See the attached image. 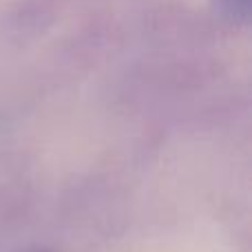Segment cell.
Masks as SVG:
<instances>
[{
  "instance_id": "obj_1",
  "label": "cell",
  "mask_w": 252,
  "mask_h": 252,
  "mask_svg": "<svg viewBox=\"0 0 252 252\" xmlns=\"http://www.w3.org/2000/svg\"><path fill=\"white\" fill-rule=\"evenodd\" d=\"M210 13L219 25L248 27L252 20V0H208Z\"/></svg>"
}]
</instances>
